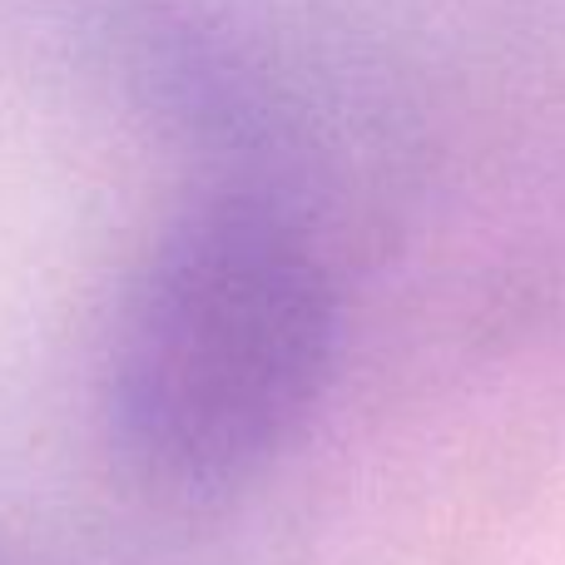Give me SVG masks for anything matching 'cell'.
Instances as JSON below:
<instances>
[{"label":"cell","instance_id":"6da1fadb","mask_svg":"<svg viewBox=\"0 0 565 565\" xmlns=\"http://www.w3.org/2000/svg\"><path fill=\"white\" fill-rule=\"evenodd\" d=\"M338 352L318 248L258 199L184 214L145 258L105 358V417L139 477L228 491L312 417Z\"/></svg>","mask_w":565,"mask_h":565}]
</instances>
